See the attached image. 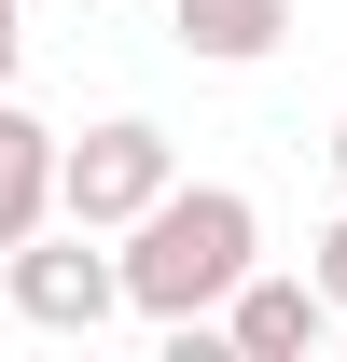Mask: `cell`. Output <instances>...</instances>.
I'll use <instances>...</instances> for the list:
<instances>
[{"instance_id":"1","label":"cell","mask_w":347,"mask_h":362,"mask_svg":"<svg viewBox=\"0 0 347 362\" xmlns=\"http://www.w3.org/2000/svg\"><path fill=\"white\" fill-rule=\"evenodd\" d=\"M111 265H126V307L181 334V320H209L222 293L264 265V209L236 195V181H167V195L126 223V251H111Z\"/></svg>"},{"instance_id":"9","label":"cell","mask_w":347,"mask_h":362,"mask_svg":"<svg viewBox=\"0 0 347 362\" xmlns=\"http://www.w3.org/2000/svg\"><path fill=\"white\" fill-rule=\"evenodd\" d=\"M319 153H334V181H347V112H334V139H319Z\"/></svg>"},{"instance_id":"5","label":"cell","mask_w":347,"mask_h":362,"mask_svg":"<svg viewBox=\"0 0 347 362\" xmlns=\"http://www.w3.org/2000/svg\"><path fill=\"white\" fill-rule=\"evenodd\" d=\"M167 42L195 70H264L292 42V0H167Z\"/></svg>"},{"instance_id":"2","label":"cell","mask_w":347,"mask_h":362,"mask_svg":"<svg viewBox=\"0 0 347 362\" xmlns=\"http://www.w3.org/2000/svg\"><path fill=\"white\" fill-rule=\"evenodd\" d=\"M181 181V153H167V126L153 112H111V126H84V139H56V223H84V237H126L153 195Z\"/></svg>"},{"instance_id":"7","label":"cell","mask_w":347,"mask_h":362,"mask_svg":"<svg viewBox=\"0 0 347 362\" xmlns=\"http://www.w3.org/2000/svg\"><path fill=\"white\" fill-rule=\"evenodd\" d=\"M305 279H319V307L347 320V209H334V223H319V251H305Z\"/></svg>"},{"instance_id":"8","label":"cell","mask_w":347,"mask_h":362,"mask_svg":"<svg viewBox=\"0 0 347 362\" xmlns=\"http://www.w3.org/2000/svg\"><path fill=\"white\" fill-rule=\"evenodd\" d=\"M14 56H28V28H14V0H0V98H14Z\"/></svg>"},{"instance_id":"4","label":"cell","mask_w":347,"mask_h":362,"mask_svg":"<svg viewBox=\"0 0 347 362\" xmlns=\"http://www.w3.org/2000/svg\"><path fill=\"white\" fill-rule=\"evenodd\" d=\"M222 349H250V362H305V349H319V334H334V307H319V279H236V293H222Z\"/></svg>"},{"instance_id":"6","label":"cell","mask_w":347,"mask_h":362,"mask_svg":"<svg viewBox=\"0 0 347 362\" xmlns=\"http://www.w3.org/2000/svg\"><path fill=\"white\" fill-rule=\"evenodd\" d=\"M42 223H56V126L0 98V251H14V237H42Z\"/></svg>"},{"instance_id":"3","label":"cell","mask_w":347,"mask_h":362,"mask_svg":"<svg viewBox=\"0 0 347 362\" xmlns=\"http://www.w3.org/2000/svg\"><path fill=\"white\" fill-rule=\"evenodd\" d=\"M0 293H14L28 334H97V320L126 307V265L70 223V237H14V251H0Z\"/></svg>"}]
</instances>
